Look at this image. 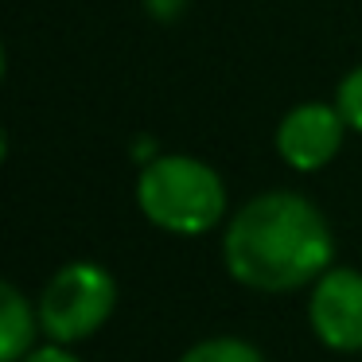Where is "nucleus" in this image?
Segmentation results:
<instances>
[{
	"label": "nucleus",
	"instance_id": "f257e3e1",
	"mask_svg": "<svg viewBox=\"0 0 362 362\" xmlns=\"http://www.w3.org/2000/svg\"><path fill=\"white\" fill-rule=\"evenodd\" d=\"M335 257L327 214L300 191H261L222 226V265L242 288L281 296L312 288Z\"/></svg>",
	"mask_w": 362,
	"mask_h": 362
},
{
	"label": "nucleus",
	"instance_id": "f03ea898",
	"mask_svg": "<svg viewBox=\"0 0 362 362\" xmlns=\"http://www.w3.org/2000/svg\"><path fill=\"white\" fill-rule=\"evenodd\" d=\"M226 180L187 152H160L136 175V211L175 238H203L226 226Z\"/></svg>",
	"mask_w": 362,
	"mask_h": 362
},
{
	"label": "nucleus",
	"instance_id": "7ed1b4c3",
	"mask_svg": "<svg viewBox=\"0 0 362 362\" xmlns=\"http://www.w3.org/2000/svg\"><path fill=\"white\" fill-rule=\"evenodd\" d=\"M121 288L113 273L94 261H66L63 269L47 276L40 300V327L51 343H82V339L98 335L117 312Z\"/></svg>",
	"mask_w": 362,
	"mask_h": 362
},
{
	"label": "nucleus",
	"instance_id": "20e7f679",
	"mask_svg": "<svg viewBox=\"0 0 362 362\" xmlns=\"http://www.w3.org/2000/svg\"><path fill=\"white\" fill-rule=\"evenodd\" d=\"M346 133L351 129H346L335 102H300L276 121L273 148L284 168L312 175V172H323L343 152Z\"/></svg>",
	"mask_w": 362,
	"mask_h": 362
},
{
	"label": "nucleus",
	"instance_id": "39448f33",
	"mask_svg": "<svg viewBox=\"0 0 362 362\" xmlns=\"http://www.w3.org/2000/svg\"><path fill=\"white\" fill-rule=\"evenodd\" d=\"M308 327L327 351H362V269L331 265L308 296Z\"/></svg>",
	"mask_w": 362,
	"mask_h": 362
},
{
	"label": "nucleus",
	"instance_id": "423d86ee",
	"mask_svg": "<svg viewBox=\"0 0 362 362\" xmlns=\"http://www.w3.org/2000/svg\"><path fill=\"white\" fill-rule=\"evenodd\" d=\"M40 308L12 281L0 284V362H20L40 339Z\"/></svg>",
	"mask_w": 362,
	"mask_h": 362
},
{
	"label": "nucleus",
	"instance_id": "0eeeda50",
	"mask_svg": "<svg viewBox=\"0 0 362 362\" xmlns=\"http://www.w3.org/2000/svg\"><path fill=\"white\" fill-rule=\"evenodd\" d=\"M180 362H265V354L242 335H211L191 343L180 354Z\"/></svg>",
	"mask_w": 362,
	"mask_h": 362
},
{
	"label": "nucleus",
	"instance_id": "6e6552de",
	"mask_svg": "<svg viewBox=\"0 0 362 362\" xmlns=\"http://www.w3.org/2000/svg\"><path fill=\"white\" fill-rule=\"evenodd\" d=\"M335 105H339V113H343L346 129L362 136V63L339 78V86H335Z\"/></svg>",
	"mask_w": 362,
	"mask_h": 362
},
{
	"label": "nucleus",
	"instance_id": "1a4fd4ad",
	"mask_svg": "<svg viewBox=\"0 0 362 362\" xmlns=\"http://www.w3.org/2000/svg\"><path fill=\"white\" fill-rule=\"evenodd\" d=\"M20 362H82V358L66 343H51V339H47V343H35Z\"/></svg>",
	"mask_w": 362,
	"mask_h": 362
},
{
	"label": "nucleus",
	"instance_id": "9d476101",
	"mask_svg": "<svg viewBox=\"0 0 362 362\" xmlns=\"http://www.w3.org/2000/svg\"><path fill=\"white\" fill-rule=\"evenodd\" d=\"M144 8H148L152 20H175L187 8V0H144Z\"/></svg>",
	"mask_w": 362,
	"mask_h": 362
}]
</instances>
